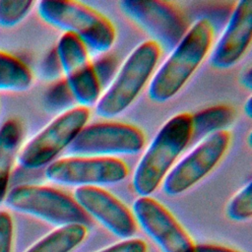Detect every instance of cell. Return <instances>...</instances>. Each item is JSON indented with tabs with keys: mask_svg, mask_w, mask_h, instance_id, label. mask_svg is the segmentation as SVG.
I'll use <instances>...</instances> for the list:
<instances>
[{
	"mask_svg": "<svg viewBox=\"0 0 252 252\" xmlns=\"http://www.w3.org/2000/svg\"><path fill=\"white\" fill-rule=\"evenodd\" d=\"M213 38L211 21L198 19L154 73L148 89L149 97L163 103L176 95L209 54Z\"/></svg>",
	"mask_w": 252,
	"mask_h": 252,
	"instance_id": "obj_1",
	"label": "cell"
},
{
	"mask_svg": "<svg viewBox=\"0 0 252 252\" xmlns=\"http://www.w3.org/2000/svg\"><path fill=\"white\" fill-rule=\"evenodd\" d=\"M192 114L181 112L170 117L158 131L137 163L132 186L139 197L153 194L191 142Z\"/></svg>",
	"mask_w": 252,
	"mask_h": 252,
	"instance_id": "obj_2",
	"label": "cell"
},
{
	"mask_svg": "<svg viewBox=\"0 0 252 252\" xmlns=\"http://www.w3.org/2000/svg\"><path fill=\"white\" fill-rule=\"evenodd\" d=\"M36 10L42 21L61 30L63 33L75 35L93 52L106 53L115 41L116 32L112 23L82 2L41 0Z\"/></svg>",
	"mask_w": 252,
	"mask_h": 252,
	"instance_id": "obj_3",
	"label": "cell"
},
{
	"mask_svg": "<svg viewBox=\"0 0 252 252\" xmlns=\"http://www.w3.org/2000/svg\"><path fill=\"white\" fill-rule=\"evenodd\" d=\"M160 52L158 45L152 40L137 45L100 94L95 113L102 118H113L125 111L152 79Z\"/></svg>",
	"mask_w": 252,
	"mask_h": 252,
	"instance_id": "obj_4",
	"label": "cell"
},
{
	"mask_svg": "<svg viewBox=\"0 0 252 252\" xmlns=\"http://www.w3.org/2000/svg\"><path fill=\"white\" fill-rule=\"evenodd\" d=\"M6 205L17 212L40 219L56 226L81 224L88 227L91 218L66 192L54 187L23 184L8 191Z\"/></svg>",
	"mask_w": 252,
	"mask_h": 252,
	"instance_id": "obj_5",
	"label": "cell"
},
{
	"mask_svg": "<svg viewBox=\"0 0 252 252\" xmlns=\"http://www.w3.org/2000/svg\"><path fill=\"white\" fill-rule=\"evenodd\" d=\"M90 118L89 108L73 106L59 113L21 149L19 164L27 169H37L50 164L66 150Z\"/></svg>",
	"mask_w": 252,
	"mask_h": 252,
	"instance_id": "obj_6",
	"label": "cell"
},
{
	"mask_svg": "<svg viewBox=\"0 0 252 252\" xmlns=\"http://www.w3.org/2000/svg\"><path fill=\"white\" fill-rule=\"evenodd\" d=\"M145 135L137 126L124 122L86 125L67 148L72 156L116 158L136 155L144 148Z\"/></svg>",
	"mask_w": 252,
	"mask_h": 252,
	"instance_id": "obj_7",
	"label": "cell"
},
{
	"mask_svg": "<svg viewBox=\"0 0 252 252\" xmlns=\"http://www.w3.org/2000/svg\"><path fill=\"white\" fill-rule=\"evenodd\" d=\"M119 6L124 15L158 45L170 52L188 31V24L171 2L160 0H123Z\"/></svg>",
	"mask_w": 252,
	"mask_h": 252,
	"instance_id": "obj_8",
	"label": "cell"
},
{
	"mask_svg": "<svg viewBox=\"0 0 252 252\" xmlns=\"http://www.w3.org/2000/svg\"><path fill=\"white\" fill-rule=\"evenodd\" d=\"M129 173L127 164L117 158L71 156L55 159L46 166L47 180L65 186H95L116 184Z\"/></svg>",
	"mask_w": 252,
	"mask_h": 252,
	"instance_id": "obj_9",
	"label": "cell"
},
{
	"mask_svg": "<svg viewBox=\"0 0 252 252\" xmlns=\"http://www.w3.org/2000/svg\"><path fill=\"white\" fill-rule=\"evenodd\" d=\"M229 144L228 131L215 133L198 142L167 173L162 181L163 192L169 196H176L193 187L216 167Z\"/></svg>",
	"mask_w": 252,
	"mask_h": 252,
	"instance_id": "obj_10",
	"label": "cell"
},
{
	"mask_svg": "<svg viewBox=\"0 0 252 252\" xmlns=\"http://www.w3.org/2000/svg\"><path fill=\"white\" fill-rule=\"evenodd\" d=\"M55 51L64 80L77 105L86 108L94 105L101 94V87L87 47L75 35L62 33Z\"/></svg>",
	"mask_w": 252,
	"mask_h": 252,
	"instance_id": "obj_11",
	"label": "cell"
},
{
	"mask_svg": "<svg viewBox=\"0 0 252 252\" xmlns=\"http://www.w3.org/2000/svg\"><path fill=\"white\" fill-rule=\"evenodd\" d=\"M136 222L161 252H194L195 244L175 217L161 203L146 196L133 203Z\"/></svg>",
	"mask_w": 252,
	"mask_h": 252,
	"instance_id": "obj_12",
	"label": "cell"
},
{
	"mask_svg": "<svg viewBox=\"0 0 252 252\" xmlns=\"http://www.w3.org/2000/svg\"><path fill=\"white\" fill-rule=\"evenodd\" d=\"M73 198L90 218L115 236L128 239L135 234L137 225L132 212L108 191L95 186L78 187Z\"/></svg>",
	"mask_w": 252,
	"mask_h": 252,
	"instance_id": "obj_13",
	"label": "cell"
},
{
	"mask_svg": "<svg viewBox=\"0 0 252 252\" xmlns=\"http://www.w3.org/2000/svg\"><path fill=\"white\" fill-rule=\"evenodd\" d=\"M251 36L252 1L240 0L233 7L220 36L210 53V65L216 69L234 66L248 49Z\"/></svg>",
	"mask_w": 252,
	"mask_h": 252,
	"instance_id": "obj_14",
	"label": "cell"
},
{
	"mask_svg": "<svg viewBox=\"0 0 252 252\" xmlns=\"http://www.w3.org/2000/svg\"><path fill=\"white\" fill-rule=\"evenodd\" d=\"M24 137V127L17 118H9L0 126V204L5 201L14 159Z\"/></svg>",
	"mask_w": 252,
	"mask_h": 252,
	"instance_id": "obj_15",
	"label": "cell"
},
{
	"mask_svg": "<svg viewBox=\"0 0 252 252\" xmlns=\"http://www.w3.org/2000/svg\"><path fill=\"white\" fill-rule=\"evenodd\" d=\"M235 110L228 104H217L202 109L191 117V142L196 144L201 140L221 131H227L235 120Z\"/></svg>",
	"mask_w": 252,
	"mask_h": 252,
	"instance_id": "obj_16",
	"label": "cell"
},
{
	"mask_svg": "<svg viewBox=\"0 0 252 252\" xmlns=\"http://www.w3.org/2000/svg\"><path fill=\"white\" fill-rule=\"evenodd\" d=\"M87 228L81 224H69L55 228L26 252H71L87 236Z\"/></svg>",
	"mask_w": 252,
	"mask_h": 252,
	"instance_id": "obj_17",
	"label": "cell"
},
{
	"mask_svg": "<svg viewBox=\"0 0 252 252\" xmlns=\"http://www.w3.org/2000/svg\"><path fill=\"white\" fill-rule=\"evenodd\" d=\"M32 80V73L26 63L0 50V91L25 92L31 88Z\"/></svg>",
	"mask_w": 252,
	"mask_h": 252,
	"instance_id": "obj_18",
	"label": "cell"
},
{
	"mask_svg": "<svg viewBox=\"0 0 252 252\" xmlns=\"http://www.w3.org/2000/svg\"><path fill=\"white\" fill-rule=\"evenodd\" d=\"M34 4L31 0H0V27L17 26L29 15Z\"/></svg>",
	"mask_w": 252,
	"mask_h": 252,
	"instance_id": "obj_19",
	"label": "cell"
},
{
	"mask_svg": "<svg viewBox=\"0 0 252 252\" xmlns=\"http://www.w3.org/2000/svg\"><path fill=\"white\" fill-rule=\"evenodd\" d=\"M227 217L234 221H245L252 217V185L249 181L229 200L226 206Z\"/></svg>",
	"mask_w": 252,
	"mask_h": 252,
	"instance_id": "obj_20",
	"label": "cell"
},
{
	"mask_svg": "<svg viewBox=\"0 0 252 252\" xmlns=\"http://www.w3.org/2000/svg\"><path fill=\"white\" fill-rule=\"evenodd\" d=\"M74 102V97L65 80H58L54 83L44 96L45 108L50 112H64L72 108Z\"/></svg>",
	"mask_w": 252,
	"mask_h": 252,
	"instance_id": "obj_21",
	"label": "cell"
},
{
	"mask_svg": "<svg viewBox=\"0 0 252 252\" xmlns=\"http://www.w3.org/2000/svg\"><path fill=\"white\" fill-rule=\"evenodd\" d=\"M92 64L100 87H107L117 72V60L115 57L101 55Z\"/></svg>",
	"mask_w": 252,
	"mask_h": 252,
	"instance_id": "obj_22",
	"label": "cell"
},
{
	"mask_svg": "<svg viewBox=\"0 0 252 252\" xmlns=\"http://www.w3.org/2000/svg\"><path fill=\"white\" fill-rule=\"evenodd\" d=\"M14 224L11 215L0 211V252H12Z\"/></svg>",
	"mask_w": 252,
	"mask_h": 252,
	"instance_id": "obj_23",
	"label": "cell"
},
{
	"mask_svg": "<svg viewBox=\"0 0 252 252\" xmlns=\"http://www.w3.org/2000/svg\"><path fill=\"white\" fill-rule=\"evenodd\" d=\"M98 252H147V244L140 238L123 239Z\"/></svg>",
	"mask_w": 252,
	"mask_h": 252,
	"instance_id": "obj_24",
	"label": "cell"
},
{
	"mask_svg": "<svg viewBox=\"0 0 252 252\" xmlns=\"http://www.w3.org/2000/svg\"><path fill=\"white\" fill-rule=\"evenodd\" d=\"M61 71L60 63L55 50H52L43 62L42 74L46 80H55L59 77Z\"/></svg>",
	"mask_w": 252,
	"mask_h": 252,
	"instance_id": "obj_25",
	"label": "cell"
},
{
	"mask_svg": "<svg viewBox=\"0 0 252 252\" xmlns=\"http://www.w3.org/2000/svg\"><path fill=\"white\" fill-rule=\"evenodd\" d=\"M194 252H240L230 247H226L219 244H198L195 245Z\"/></svg>",
	"mask_w": 252,
	"mask_h": 252,
	"instance_id": "obj_26",
	"label": "cell"
},
{
	"mask_svg": "<svg viewBox=\"0 0 252 252\" xmlns=\"http://www.w3.org/2000/svg\"><path fill=\"white\" fill-rule=\"evenodd\" d=\"M240 83L245 89H247L248 91H251V89H252V69L250 66L246 67L243 70V72L241 73Z\"/></svg>",
	"mask_w": 252,
	"mask_h": 252,
	"instance_id": "obj_27",
	"label": "cell"
},
{
	"mask_svg": "<svg viewBox=\"0 0 252 252\" xmlns=\"http://www.w3.org/2000/svg\"><path fill=\"white\" fill-rule=\"evenodd\" d=\"M243 109H244V113L246 114V116L248 118H251V116H252V97L251 96H249L246 99V101L244 102Z\"/></svg>",
	"mask_w": 252,
	"mask_h": 252,
	"instance_id": "obj_28",
	"label": "cell"
},
{
	"mask_svg": "<svg viewBox=\"0 0 252 252\" xmlns=\"http://www.w3.org/2000/svg\"><path fill=\"white\" fill-rule=\"evenodd\" d=\"M247 144H248L249 148H251V132L248 134V137H247Z\"/></svg>",
	"mask_w": 252,
	"mask_h": 252,
	"instance_id": "obj_29",
	"label": "cell"
}]
</instances>
